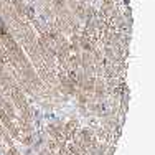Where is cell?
Returning a JSON list of instances; mask_svg holds the SVG:
<instances>
[{
    "label": "cell",
    "instance_id": "obj_1",
    "mask_svg": "<svg viewBox=\"0 0 155 155\" xmlns=\"http://www.w3.org/2000/svg\"><path fill=\"white\" fill-rule=\"evenodd\" d=\"M7 155H18V152H17L15 149H10L8 152H7Z\"/></svg>",
    "mask_w": 155,
    "mask_h": 155
}]
</instances>
